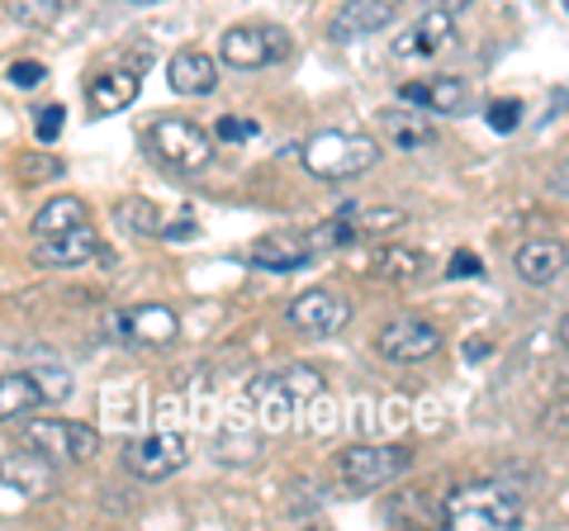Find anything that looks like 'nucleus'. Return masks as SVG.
<instances>
[{
    "instance_id": "nucleus-33",
    "label": "nucleus",
    "mask_w": 569,
    "mask_h": 531,
    "mask_svg": "<svg viewBox=\"0 0 569 531\" xmlns=\"http://www.w3.org/2000/svg\"><path fill=\"white\" fill-rule=\"evenodd\" d=\"M447 275H485V261H479L475 252H456L451 266H447Z\"/></svg>"
},
{
    "instance_id": "nucleus-15",
    "label": "nucleus",
    "mask_w": 569,
    "mask_h": 531,
    "mask_svg": "<svg viewBox=\"0 0 569 531\" xmlns=\"http://www.w3.org/2000/svg\"><path fill=\"white\" fill-rule=\"evenodd\" d=\"M399 100L418 104V110H437V114H470L475 91L466 77H432V81H403Z\"/></svg>"
},
{
    "instance_id": "nucleus-31",
    "label": "nucleus",
    "mask_w": 569,
    "mask_h": 531,
    "mask_svg": "<svg viewBox=\"0 0 569 531\" xmlns=\"http://www.w3.org/2000/svg\"><path fill=\"white\" fill-rule=\"evenodd\" d=\"M522 123V104L518 100H493L489 104V129L493 133H512Z\"/></svg>"
},
{
    "instance_id": "nucleus-22",
    "label": "nucleus",
    "mask_w": 569,
    "mask_h": 531,
    "mask_svg": "<svg viewBox=\"0 0 569 531\" xmlns=\"http://www.w3.org/2000/svg\"><path fill=\"white\" fill-rule=\"evenodd\" d=\"M380 129H385V138L399 152H422V148H432V138H437L427 110H385L380 114Z\"/></svg>"
},
{
    "instance_id": "nucleus-7",
    "label": "nucleus",
    "mask_w": 569,
    "mask_h": 531,
    "mask_svg": "<svg viewBox=\"0 0 569 531\" xmlns=\"http://www.w3.org/2000/svg\"><path fill=\"white\" fill-rule=\"evenodd\" d=\"M148 143L157 148V157H162L171 171H186V176H200L213 162V138L190 119H157Z\"/></svg>"
},
{
    "instance_id": "nucleus-10",
    "label": "nucleus",
    "mask_w": 569,
    "mask_h": 531,
    "mask_svg": "<svg viewBox=\"0 0 569 531\" xmlns=\"http://www.w3.org/2000/svg\"><path fill=\"white\" fill-rule=\"evenodd\" d=\"M33 261H39L43 271H77V266H91V261L110 266L114 252L100 242L96 223H77V228H67V233L39 238V247H33Z\"/></svg>"
},
{
    "instance_id": "nucleus-13",
    "label": "nucleus",
    "mask_w": 569,
    "mask_h": 531,
    "mask_svg": "<svg viewBox=\"0 0 569 531\" xmlns=\"http://www.w3.org/2000/svg\"><path fill=\"white\" fill-rule=\"evenodd\" d=\"M186 460H190V441L181 432H152V437H138L129 447V470L148 484L171 480L176 470H186Z\"/></svg>"
},
{
    "instance_id": "nucleus-2",
    "label": "nucleus",
    "mask_w": 569,
    "mask_h": 531,
    "mask_svg": "<svg viewBox=\"0 0 569 531\" xmlns=\"http://www.w3.org/2000/svg\"><path fill=\"white\" fill-rule=\"evenodd\" d=\"M441 522L451 531H508L522 522V499L498 480H475L441 499Z\"/></svg>"
},
{
    "instance_id": "nucleus-18",
    "label": "nucleus",
    "mask_w": 569,
    "mask_h": 531,
    "mask_svg": "<svg viewBox=\"0 0 569 531\" xmlns=\"http://www.w3.org/2000/svg\"><path fill=\"white\" fill-rule=\"evenodd\" d=\"M142 91V72L133 67H114V72H100L91 86H86V100H91V119H104V114H119L129 110Z\"/></svg>"
},
{
    "instance_id": "nucleus-8",
    "label": "nucleus",
    "mask_w": 569,
    "mask_h": 531,
    "mask_svg": "<svg viewBox=\"0 0 569 531\" xmlns=\"http://www.w3.org/2000/svg\"><path fill=\"white\" fill-rule=\"evenodd\" d=\"M104 332L119 342H129V347L162 351L181 338V313L171 304H133V309H119V313L104 318Z\"/></svg>"
},
{
    "instance_id": "nucleus-30",
    "label": "nucleus",
    "mask_w": 569,
    "mask_h": 531,
    "mask_svg": "<svg viewBox=\"0 0 569 531\" xmlns=\"http://www.w3.org/2000/svg\"><path fill=\"white\" fill-rule=\"evenodd\" d=\"M43 176H62V162H58V157H43V152L20 157V181H24V186L43 181Z\"/></svg>"
},
{
    "instance_id": "nucleus-20",
    "label": "nucleus",
    "mask_w": 569,
    "mask_h": 531,
    "mask_svg": "<svg viewBox=\"0 0 569 531\" xmlns=\"http://www.w3.org/2000/svg\"><path fill=\"white\" fill-rule=\"evenodd\" d=\"M167 81L176 96H213V86H219V62L209 58V52H176L167 62Z\"/></svg>"
},
{
    "instance_id": "nucleus-28",
    "label": "nucleus",
    "mask_w": 569,
    "mask_h": 531,
    "mask_svg": "<svg viewBox=\"0 0 569 531\" xmlns=\"http://www.w3.org/2000/svg\"><path fill=\"white\" fill-rule=\"evenodd\" d=\"M62 129H67L62 104H39V110H33V138H39V143H58Z\"/></svg>"
},
{
    "instance_id": "nucleus-21",
    "label": "nucleus",
    "mask_w": 569,
    "mask_h": 531,
    "mask_svg": "<svg viewBox=\"0 0 569 531\" xmlns=\"http://www.w3.org/2000/svg\"><path fill=\"white\" fill-rule=\"evenodd\" d=\"M318 252L309 247L305 233H266L252 242V261L261 271H299V266H309Z\"/></svg>"
},
{
    "instance_id": "nucleus-29",
    "label": "nucleus",
    "mask_w": 569,
    "mask_h": 531,
    "mask_svg": "<svg viewBox=\"0 0 569 531\" xmlns=\"http://www.w3.org/2000/svg\"><path fill=\"white\" fill-rule=\"evenodd\" d=\"M257 133H261V123L242 119V114H223L219 123H213V138H223V143H252Z\"/></svg>"
},
{
    "instance_id": "nucleus-3",
    "label": "nucleus",
    "mask_w": 569,
    "mask_h": 531,
    "mask_svg": "<svg viewBox=\"0 0 569 531\" xmlns=\"http://www.w3.org/2000/svg\"><path fill=\"white\" fill-rule=\"evenodd\" d=\"M299 157H305V171L318 176V181H356V176H366L380 162V143L356 129H323L299 148Z\"/></svg>"
},
{
    "instance_id": "nucleus-26",
    "label": "nucleus",
    "mask_w": 569,
    "mask_h": 531,
    "mask_svg": "<svg viewBox=\"0 0 569 531\" xmlns=\"http://www.w3.org/2000/svg\"><path fill=\"white\" fill-rule=\"evenodd\" d=\"M6 10L29 29H52L58 20H67L77 10V0H6Z\"/></svg>"
},
{
    "instance_id": "nucleus-12",
    "label": "nucleus",
    "mask_w": 569,
    "mask_h": 531,
    "mask_svg": "<svg viewBox=\"0 0 569 531\" xmlns=\"http://www.w3.org/2000/svg\"><path fill=\"white\" fill-rule=\"evenodd\" d=\"M284 323L295 332H305V338H337L351 323V304L337 290H305L290 299Z\"/></svg>"
},
{
    "instance_id": "nucleus-19",
    "label": "nucleus",
    "mask_w": 569,
    "mask_h": 531,
    "mask_svg": "<svg viewBox=\"0 0 569 531\" xmlns=\"http://www.w3.org/2000/svg\"><path fill=\"white\" fill-rule=\"evenodd\" d=\"M512 266H518V275L527 280V285H556V280L565 275V242H556V238H531V242L518 247Z\"/></svg>"
},
{
    "instance_id": "nucleus-14",
    "label": "nucleus",
    "mask_w": 569,
    "mask_h": 531,
    "mask_svg": "<svg viewBox=\"0 0 569 531\" xmlns=\"http://www.w3.org/2000/svg\"><path fill=\"white\" fill-rule=\"evenodd\" d=\"M399 20V0H347L337 6L332 24H328V39L332 43H356V39H370Z\"/></svg>"
},
{
    "instance_id": "nucleus-11",
    "label": "nucleus",
    "mask_w": 569,
    "mask_h": 531,
    "mask_svg": "<svg viewBox=\"0 0 569 531\" xmlns=\"http://www.w3.org/2000/svg\"><path fill=\"white\" fill-rule=\"evenodd\" d=\"M376 351L385 361H395V365H422V361H432L441 351V332L427 323V318L403 313V318H395V323L380 328Z\"/></svg>"
},
{
    "instance_id": "nucleus-6",
    "label": "nucleus",
    "mask_w": 569,
    "mask_h": 531,
    "mask_svg": "<svg viewBox=\"0 0 569 531\" xmlns=\"http://www.w3.org/2000/svg\"><path fill=\"white\" fill-rule=\"evenodd\" d=\"M295 52L290 33L276 29V24H233L219 43V58L238 72H261V67H276Z\"/></svg>"
},
{
    "instance_id": "nucleus-23",
    "label": "nucleus",
    "mask_w": 569,
    "mask_h": 531,
    "mask_svg": "<svg viewBox=\"0 0 569 531\" xmlns=\"http://www.w3.org/2000/svg\"><path fill=\"white\" fill-rule=\"evenodd\" d=\"M427 271H432V261L413 247H380L370 257V275L389 280V285H418V280H427Z\"/></svg>"
},
{
    "instance_id": "nucleus-32",
    "label": "nucleus",
    "mask_w": 569,
    "mask_h": 531,
    "mask_svg": "<svg viewBox=\"0 0 569 531\" xmlns=\"http://www.w3.org/2000/svg\"><path fill=\"white\" fill-rule=\"evenodd\" d=\"M48 81V67L43 62H14L10 67V86H20V91H33V86H43Z\"/></svg>"
},
{
    "instance_id": "nucleus-4",
    "label": "nucleus",
    "mask_w": 569,
    "mask_h": 531,
    "mask_svg": "<svg viewBox=\"0 0 569 531\" xmlns=\"http://www.w3.org/2000/svg\"><path fill=\"white\" fill-rule=\"evenodd\" d=\"M20 441L29 451L48 455L52 465H86L100 451V432L86 422H67V418H29L20 428Z\"/></svg>"
},
{
    "instance_id": "nucleus-17",
    "label": "nucleus",
    "mask_w": 569,
    "mask_h": 531,
    "mask_svg": "<svg viewBox=\"0 0 569 531\" xmlns=\"http://www.w3.org/2000/svg\"><path fill=\"white\" fill-rule=\"evenodd\" d=\"M0 484L14 489V493H24V499H48L52 489H58V465H52L48 455L39 451H14L0 460Z\"/></svg>"
},
{
    "instance_id": "nucleus-25",
    "label": "nucleus",
    "mask_w": 569,
    "mask_h": 531,
    "mask_svg": "<svg viewBox=\"0 0 569 531\" xmlns=\"http://www.w3.org/2000/svg\"><path fill=\"white\" fill-rule=\"evenodd\" d=\"M342 219L356 228V238H380V233H395V228L408 223L403 209L395 204H361V209H342Z\"/></svg>"
},
{
    "instance_id": "nucleus-9",
    "label": "nucleus",
    "mask_w": 569,
    "mask_h": 531,
    "mask_svg": "<svg viewBox=\"0 0 569 531\" xmlns=\"http://www.w3.org/2000/svg\"><path fill=\"white\" fill-rule=\"evenodd\" d=\"M413 465V451L408 447H347L337 455V470H342V480L351 489H385L389 480H399V474Z\"/></svg>"
},
{
    "instance_id": "nucleus-35",
    "label": "nucleus",
    "mask_w": 569,
    "mask_h": 531,
    "mask_svg": "<svg viewBox=\"0 0 569 531\" xmlns=\"http://www.w3.org/2000/svg\"><path fill=\"white\" fill-rule=\"evenodd\" d=\"M129 6H152V0H129Z\"/></svg>"
},
{
    "instance_id": "nucleus-27",
    "label": "nucleus",
    "mask_w": 569,
    "mask_h": 531,
    "mask_svg": "<svg viewBox=\"0 0 569 531\" xmlns=\"http://www.w3.org/2000/svg\"><path fill=\"white\" fill-rule=\"evenodd\" d=\"M114 219L129 228V233H142V238H162V223H167L157 214V204H148V200H119Z\"/></svg>"
},
{
    "instance_id": "nucleus-16",
    "label": "nucleus",
    "mask_w": 569,
    "mask_h": 531,
    "mask_svg": "<svg viewBox=\"0 0 569 531\" xmlns=\"http://www.w3.org/2000/svg\"><path fill=\"white\" fill-rule=\"evenodd\" d=\"M451 20H456V14L427 10L413 29L395 39V58H399V62H432L437 52H447V48L456 43V24H451Z\"/></svg>"
},
{
    "instance_id": "nucleus-1",
    "label": "nucleus",
    "mask_w": 569,
    "mask_h": 531,
    "mask_svg": "<svg viewBox=\"0 0 569 531\" xmlns=\"http://www.w3.org/2000/svg\"><path fill=\"white\" fill-rule=\"evenodd\" d=\"M323 375L309 365H280V370H266L247 384V403L266 432H290L305 422V413H313L323 403Z\"/></svg>"
},
{
    "instance_id": "nucleus-5",
    "label": "nucleus",
    "mask_w": 569,
    "mask_h": 531,
    "mask_svg": "<svg viewBox=\"0 0 569 531\" xmlns=\"http://www.w3.org/2000/svg\"><path fill=\"white\" fill-rule=\"evenodd\" d=\"M71 394L67 370H10L0 375V422L39 413L48 403H62Z\"/></svg>"
},
{
    "instance_id": "nucleus-34",
    "label": "nucleus",
    "mask_w": 569,
    "mask_h": 531,
    "mask_svg": "<svg viewBox=\"0 0 569 531\" xmlns=\"http://www.w3.org/2000/svg\"><path fill=\"white\" fill-rule=\"evenodd\" d=\"M427 10H441V14H460V10H470L475 0H422Z\"/></svg>"
},
{
    "instance_id": "nucleus-24",
    "label": "nucleus",
    "mask_w": 569,
    "mask_h": 531,
    "mask_svg": "<svg viewBox=\"0 0 569 531\" xmlns=\"http://www.w3.org/2000/svg\"><path fill=\"white\" fill-rule=\"evenodd\" d=\"M77 223H91V204H86L81 194H58V200H48L39 214H33V238L67 233V228H77Z\"/></svg>"
}]
</instances>
